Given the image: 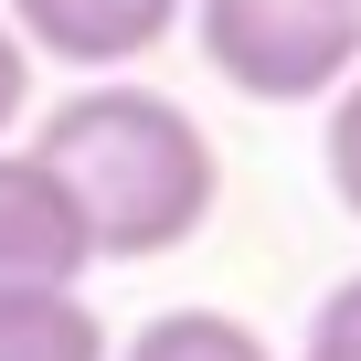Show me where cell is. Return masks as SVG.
I'll return each mask as SVG.
<instances>
[{"mask_svg": "<svg viewBox=\"0 0 361 361\" xmlns=\"http://www.w3.org/2000/svg\"><path fill=\"white\" fill-rule=\"evenodd\" d=\"M32 159L64 180L96 266H149L170 245H192L213 224V202H224V149L202 138V117L180 96H159V85H138V75L75 85L43 117Z\"/></svg>", "mask_w": 361, "mask_h": 361, "instance_id": "6da1fadb", "label": "cell"}, {"mask_svg": "<svg viewBox=\"0 0 361 361\" xmlns=\"http://www.w3.org/2000/svg\"><path fill=\"white\" fill-rule=\"evenodd\" d=\"M202 64L255 106H319L361 64V0H192Z\"/></svg>", "mask_w": 361, "mask_h": 361, "instance_id": "7a4b0ae2", "label": "cell"}, {"mask_svg": "<svg viewBox=\"0 0 361 361\" xmlns=\"http://www.w3.org/2000/svg\"><path fill=\"white\" fill-rule=\"evenodd\" d=\"M0 11H11V32L32 43V64H85V75H106V64L159 54L192 0H0Z\"/></svg>", "mask_w": 361, "mask_h": 361, "instance_id": "3957f363", "label": "cell"}, {"mask_svg": "<svg viewBox=\"0 0 361 361\" xmlns=\"http://www.w3.org/2000/svg\"><path fill=\"white\" fill-rule=\"evenodd\" d=\"M96 255H85V224L64 202V180L32 159V149H0V287H75Z\"/></svg>", "mask_w": 361, "mask_h": 361, "instance_id": "277c9868", "label": "cell"}, {"mask_svg": "<svg viewBox=\"0 0 361 361\" xmlns=\"http://www.w3.org/2000/svg\"><path fill=\"white\" fill-rule=\"evenodd\" d=\"M0 361H106V319L75 287H0Z\"/></svg>", "mask_w": 361, "mask_h": 361, "instance_id": "5b68a950", "label": "cell"}, {"mask_svg": "<svg viewBox=\"0 0 361 361\" xmlns=\"http://www.w3.org/2000/svg\"><path fill=\"white\" fill-rule=\"evenodd\" d=\"M117 361H276V350L234 308H159V319H138V340Z\"/></svg>", "mask_w": 361, "mask_h": 361, "instance_id": "8992f818", "label": "cell"}, {"mask_svg": "<svg viewBox=\"0 0 361 361\" xmlns=\"http://www.w3.org/2000/svg\"><path fill=\"white\" fill-rule=\"evenodd\" d=\"M319 159H329V192H340V213L361 224V64L329 85V138H319Z\"/></svg>", "mask_w": 361, "mask_h": 361, "instance_id": "52a82bcc", "label": "cell"}, {"mask_svg": "<svg viewBox=\"0 0 361 361\" xmlns=\"http://www.w3.org/2000/svg\"><path fill=\"white\" fill-rule=\"evenodd\" d=\"M298 361H361V276H340V287L308 308V340H298Z\"/></svg>", "mask_w": 361, "mask_h": 361, "instance_id": "ba28073f", "label": "cell"}, {"mask_svg": "<svg viewBox=\"0 0 361 361\" xmlns=\"http://www.w3.org/2000/svg\"><path fill=\"white\" fill-rule=\"evenodd\" d=\"M22 96H32V43L11 32V11H0V128L22 117Z\"/></svg>", "mask_w": 361, "mask_h": 361, "instance_id": "9c48e42d", "label": "cell"}]
</instances>
